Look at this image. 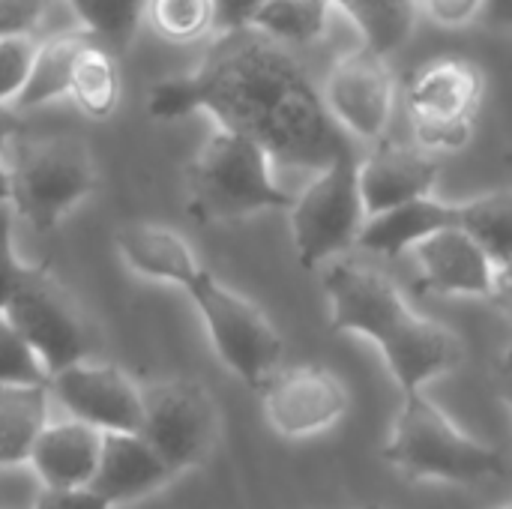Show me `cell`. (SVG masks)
Masks as SVG:
<instances>
[{"mask_svg":"<svg viewBox=\"0 0 512 509\" xmlns=\"http://www.w3.org/2000/svg\"><path fill=\"white\" fill-rule=\"evenodd\" d=\"M489 0H417L420 18L444 27V30H462L483 21Z\"/></svg>","mask_w":512,"mask_h":509,"instance_id":"obj_32","label":"cell"},{"mask_svg":"<svg viewBox=\"0 0 512 509\" xmlns=\"http://www.w3.org/2000/svg\"><path fill=\"white\" fill-rule=\"evenodd\" d=\"M147 21L168 42H195L216 30V9L213 0H150Z\"/></svg>","mask_w":512,"mask_h":509,"instance_id":"obj_27","label":"cell"},{"mask_svg":"<svg viewBox=\"0 0 512 509\" xmlns=\"http://www.w3.org/2000/svg\"><path fill=\"white\" fill-rule=\"evenodd\" d=\"M48 384H0V468L30 462L48 426Z\"/></svg>","mask_w":512,"mask_h":509,"instance_id":"obj_20","label":"cell"},{"mask_svg":"<svg viewBox=\"0 0 512 509\" xmlns=\"http://www.w3.org/2000/svg\"><path fill=\"white\" fill-rule=\"evenodd\" d=\"M36 36H3L0 39V102H15L36 60Z\"/></svg>","mask_w":512,"mask_h":509,"instance_id":"obj_30","label":"cell"},{"mask_svg":"<svg viewBox=\"0 0 512 509\" xmlns=\"http://www.w3.org/2000/svg\"><path fill=\"white\" fill-rule=\"evenodd\" d=\"M84 45H87V33H81V30L39 39L33 69H30L27 84L21 87L18 99H15V108L30 111V108H42L48 102L69 96L72 69H75L78 51Z\"/></svg>","mask_w":512,"mask_h":509,"instance_id":"obj_21","label":"cell"},{"mask_svg":"<svg viewBox=\"0 0 512 509\" xmlns=\"http://www.w3.org/2000/svg\"><path fill=\"white\" fill-rule=\"evenodd\" d=\"M492 303L512 318V261L498 264V282H495Z\"/></svg>","mask_w":512,"mask_h":509,"instance_id":"obj_37","label":"cell"},{"mask_svg":"<svg viewBox=\"0 0 512 509\" xmlns=\"http://www.w3.org/2000/svg\"><path fill=\"white\" fill-rule=\"evenodd\" d=\"M441 159L444 156L429 153L417 141H375V147L357 162L360 192L369 219L423 195H432L441 177Z\"/></svg>","mask_w":512,"mask_h":509,"instance_id":"obj_14","label":"cell"},{"mask_svg":"<svg viewBox=\"0 0 512 509\" xmlns=\"http://www.w3.org/2000/svg\"><path fill=\"white\" fill-rule=\"evenodd\" d=\"M141 435L180 477L210 462L222 438V417L210 390L195 378H165L141 387Z\"/></svg>","mask_w":512,"mask_h":509,"instance_id":"obj_8","label":"cell"},{"mask_svg":"<svg viewBox=\"0 0 512 509\" xmlns=\"http://www.w3.org/2000/svg\"><path fill=\"white\" fill-rule=\"evenodd\" d=\"M195 111L210 114L222 129L255 138L276 168L318 174L354 150L294 51L255 27L216 33L192 72L150 87L147 114L153 120Z\"/></svg>","mask_w":512,"mask_h":509,"instance_id":"obj_1","label":"cell"},{"mask_svg":"<svg viewBox=\"0 0 512 509\" xmlns=\"http://www.w3.org/2000/svg\"><path fill=\"white\" fill-rule=\"evenodd\" d=\"M330 117L360 141H381L396 108V81L387 57L369 45L342 54L321 84Z\"/></svg>","mask_w":512,"mask_h":509,"instance_id":"obj_10","label":"cell"},{"mask_svg":"<svg viewBox=\"0 0 512 509\" xmlns=\"http://www.w3.org/2000/svg\"><path fill=\"white\" fill-rule=\"evenodd\" d=\"M3 312L30 342L48 378L93 357V330L87 318L45 267H33Z\"/></svg>","mask_w":512,"mask_h":509,"instance_id":"obj_9","label":"cell"},{"mask_svg":"<svg viewBox=\"0 0 512 509\" xmlns=\"http://www.w3.org/2000/svg\"><path fill=\"white\" fill-rule=\"evenodd\" d=\"M333 6L357 27L363 45L384 57L405 48L420 21L417 0H333Z\"/></svg>","mask_w":512,"mask_h":509,"instance_id":"obj_22","label":"cell"},{"mask_svg":"<svg viewBox=\"0 0 512 509\" xmlns=\"http://www.w3.org/2000/svg\"><path fill=\"white\" fill-rule=\"evenodd\" d=\"M186 294L204 321L219 363L258 393L282 369L285 357V342L273 321L249 297L222 285L210 270H201Z\"/></svg>","mask_w":512,"mask_h":509,"instance_id":"obj_6","label":"cell"},{"mask_svg":"<svg viewBox=\"0 0 512 509\" xmlns=\"http://www.w3.org/2000/svg\"><path fill=\"white\" fill-rule=\"evenodd\" d=\"M498 384H501V402L507 405V411L512 414V342L507 345L501 366H498Z\"/></svg>","mask_w":512,"mask_h":509,"instance_id":"obj_39","label":"cell"},{"mask_svg":"<svg viewBox=\"0 0 512 509\" xmlns=\"http://www.w3.org/2000/svg\"><path fill=\"white\" fill-rule=\"evenodd\" d=\"M48 393L69 411L102 432H141L144 393L117 366L81 360L48 378Z\"/></svg>","mask_w":512,"mask_h":509,"instance_id":"obj_12","label":"cell"},{"mask_svg":"<svg viewBox=\"0 0 512 509\" xmlns=\"http://www.w3.org/2000/svg\"><path fill=\"white\" fill-rule=\"evenodd\" d=\"M360 509H384V507H378V504H366V507H360Z\"/></svg>","mask_w":512,"mask_h":509,"instance_id":"obj_41","label":"cell"},{"mask_svg":"<svg viewBox=\"0 0 512 509\" xmlns=\"http://www.w3.org/2000/svg\"><path fill=\"white\" fill-rule=\"evenodd\" d=\"M174 477L177 474L171 465L147 444L141 432H105L90 492L117 509L156 495Z\"/></svg>","mask_w":512,"mask_h":509,"instance_id":"obj_15","label":"cell"},{"mask_svg":"<svg viewBox=\"0 0 512 509\" xmlns=\"http://www.w3.org/2000/svg\"><path fill=\"white\" fill-rule=\"evenodd\" d=\"M321 285L333 330L372 342L402 396L426 390L465 363L459 336L420 315L384 270L342 255L321 267Z\"/></svg>","mask_w":512,"mask_h":509,"instance_id":"obj_2","label":"cell"},{"mask_svg":"<svg viewBox=\"0 0 512 509\" xmlns=\"http://www.w3.org/2000/svg\"><path fill=\"white\" fill-rule=\"evenodd\" d=\"M465 222V201H447L441 195H423L387 213H378L366 222L360 234V246L372 255L399 258L411 252L420 240L441 228H462Z\"/></svg>","mask_w":512,"mask_h":509,"instance_id":"obj_18","label":"cell"},{"mask_svg":"<svg viewBox=\"0 0 512 509\" xmlns=\"http://www.w3.org/2000/svg\"><path fill=\"white\" fill-rule=\"evenodd\" d=\"M357 153H345L324 171L312 174L309 186L291 204V237L297 261L306 270H321L324 264L348 255L360 246V234L369 222Z\"/></svg>","mask_w":512,"mask_h":509,"instance_id":"obj_7","label":"cell"},{"mask_svg":"<svg viewBox=\"0 0 512 509\" xmlns=\"http://www.w3.org/2000/svg\"><path fill=\"white\" fill-rule=\"evenodd\" d=\"M69 99L87 114V117H108L117 102H120V78H117V63L114 54L87 39V45L78 51L75 69H72V84H69Z\"/></svg>","mask_w":512,"mask_h":509,"instance_id":"obj_24","label":"cell"},{"mask_svg":"<svg viewBox=\"0 0 512 509\" xmlns=\"http://www.w3.org/2000/svg\"><path fill=\"white\" fill-rule=\"evenodd\" d=\"M486 90L483 72L459 57L426 63L408 84L405 102L411 117H474Z\"/></svg>","mask_w":512,"mask_h":509,"instance_id":"obj_19","label":"cell"},{"mask_svg":"<svg viewBox=\"0 0 512 509\" xmlns=\"http://www.w3.org/2000/svg\"><path fill=\"white\" fill-rule=\"evenodd\" d=\"M12 171V210L36 234H51L93 195L99 177L78 135H45L18 141Z\"/></svg>","mask_w":512,"mask_h":509,"instance_id":"obj_5","label":"cell"},{"mask_svg":"<svg viewBox=\"0 0 512 509\" xmlns=\"http://www.w3.org/2000/svg\"><path fill=\"white\" fill-rule=\"evenodd\" d=\"M291 195L276 180L273 156L249 135L216 129L186 168V213L198 225H222L267 210H291Z\"/></svg>","mask_w":512,"mask_h":509,"instance_id":"obj_3","label":"cell"},{"mask_svg":"<svg viewBox=\"0 0 512 509\" xmlns=\"http://www.w3.org/2000/svg\"><path fill=\"white\" fill-rule=\"evenodd\" d=\"M114 243H117L123 264L135 276L150 279V282L177 285L186 291L204 270L201 261L195 258L192 246L174 228H165L156 222L123 225L114 234Z\"/></svg>","mask_w":512,"mask_h":509,"instance_id":"obj_17","label":"cell"},{"mask_svg":"<svg viewBox=\"0 0 512 509\" xmlns=\"http://www.w3.org/2000/svg\"><path fill=\"white\" fill-rule=\"evenodd\" d=\"M0 384H48L42 360L6 312H0Z\"/></svg>","mask_w":512,"mask_h":509,"instance_id":"obj_28","label":"cell"},{"mask_svg":"<svg viewBox=\"0 0 512 509\" xmlns=\"http://www.w3.org/2000/svg\"><path fill=\"white\" fill-rule=\"evenodd\" d=\"M384 462L411 483L447 486H489L507 474V459L498 447L483 444L462 432L426 390L402 396Z\"/></svg>","mask_w":512,"mask_h":509,"instance_id":"obj_4","label":"cell"},{"mask_svg":"<svg viewBox=\"0 0 512 509\" xmlns=\"http://www.w3.org/2000/svg\"><path fill=\"white\" fill-rule=\"evenodd\" d=\"M267 0H213L216 9V33H228V30H243L252 27L258 9Z\"/></svg>","mask_w":512,"mask_h":509,"instance_id":"obj_34","label":"cell"},{"mask_svg":"<svg viewBox=\"0 0 512 509\" xmlns=\"http://www.w3.org/2000/svg\"><path fill=\"white\" fill-rule=\"evenodd\" d=\"M258 396L267 426L288 441L330 432L348 414L351 402L345 384L321 366L279 369Z\"/></svg>","mask_w":512,"mask_h":509,"instance_id":"obj_11","label":"cell"},{"mask_svg":"<svg viewBox=\"0 0 512 509\" xmlns=\"http://www.w3.org/2000/svg\"><path fill=\"white\" fill-rule=\"evenodd\" d=\"M102 435V429L75 417L63 423H48L36 438L27 465L33 468L42 489H90L99 468Z\"/></svg>","mask_w":512,"mask_h":509,"instance_id":"obj_16","label":"cell"},{"mask_svg":"<svg viewBox=\"0 0 512 509\" xmlns=\"http://www.w3.org/2000/svg\"><path fill=\"white\" fill-rule=\"evenodd\" d=\"M411 123L414 141L438 156L465 150L474 138V117H411Z\"/></svg>","mask_w":512,"mask_h":509,"instance_id":"obj_29","label":"cell"},{"mask_svg":"<svg viewBox=\"0 0 512 509\" xmlns=\"http://www.w3.org/2000/svg\"><path fill=\"white\" fill-rule=\"evenodd\" d=\"M507 162H510V165H512V153H510V156H507Z\"/></svg>","mask_w":512,"mask_h":509,"instance_id":"obj_43","label":"cell"},{"mask_svg":"<svg viewBox=\"0 0 512 509\" xmlns=\"http://www.w3.org/2000/svg\"><path fill=\"white\" fill-rule=\"evenodd\" d=\"M33 273L30 264H24L15 252V210L12 204L0 207V312L9 306L15 291L27 282Z\"/></svg>","mask_w":512,"mask_h":509,"instance_id":"obj_31","label":"cell"},{"mask_svg":"<svg viewBox=\"0 0 512 509\" xmlns=\"http://www.w3.org/2000/svg\"><path fill=\"white\" fill-rule=\"evenodd\" d=\"M33 509H111L99 495H93L90 489H75V492H63V489H42Z\"/></svg>","mask_w":512,"mask_h":509,"instance_id":"obj_35","label":"cell"},{"mask_svg":"<svg viewBox=\"0 0 512 509\" xmlns=\"http://www.w3.org/2000/svg\"><path fill=\"white\" fill-rule=\"evenodd\" d=\"M18 138H21V117L6 102H0V150Z\"/></svg>","mask_w":512,"mask_h":509,"instance_id":"obj_38","label":"cell"},{"mask_svg":"<svg viewBox=\"0 0 512 509\" xmlns=\"http://www.w3.org/2000/svg\"><path fill=\"white\" fill-rule=\"evenodd\" d=\"M3 204H12V171L0 159V207Z\"/></svg>","mask_w":512,"mask_h":509,"instance_id":"obj_40","label":"cell"},{"mask_svg":"<svg viewBox=\"0 0 512 509\" xmlns=\"http://www.w3.org/2000/svg\"><path fill=\"white\" fill-rule=\"evenodd\" d=\"M333 9V0H267L252 27L288 48L315 45L327 36Z\"/></svg>","mask_w":512,"mask_h":509,"instance_id":"obj_23","label":"cell"},{"mask_svg":"<svg viewBox=\"0 0 512 509\" xmlns=\"http://www.w3.org/2000/svg\"><path fill=\"white\" fill-rule=\"evenodd\" d=\"M462 228L471 231L498 264L512 261V189L465 198Z\"/></svg>","mask_w":512,"mask_h":509,"instance_id":"obj_26","label":"cell"},{"mask_svg":"<svg viewBox=\"0 0 512 509\" xmlns=\"http://www.w3.org/2000/svg\"><path fill=\"white\" fill-rule=\"evenodd\" d=\"M498 509H512V501H510V504H504V507H498Z\"/></svg>","mask_w":512,"mask_h":509,"instance_id":"obj_42","label":"cell"},{"mask_svg":"<svg viewBox=\"0 0 512 509\" xmlns=\"http://www.w3.org/2000/svg\"><path fill=\"white\" fill-rule=\"evenodd\" d=\"M480 24L498 33H512V0H489Z\"/></svg>","mask_w":512,"mask_h":509,"instance_id":"obj_36","label":"cell"},{"mask_svg":"<svg viewBox=\"0 0 512 509\" xmlns=\"http://www.w3.org/2000/svg\"><path fill=\"white\" fill-rule=\"evenodd\" d=\"M48 0H0V39L33 36L42 27Z\"/></svg>","mask_w":512,"mask_h":509,"instance_id":"obj_33","label":"cell"},{"mask_svg":"<svg viewBox=\"0 0 512 509\" xmlns=\"http://www.w3.org/2000/svg\"><path fill=\"white\" fill-rule=\"evenodd\" d=\"M150 0H69L81 30L111 54H126L147 18Z\"/></svg>","mask_w":512,"mask_h":509,"instance_id":"obj_25","label":"cell"},{"mask_svg":"<svg viewBox=\"0 0 512 509\" xmlns=\"http://www.w3.org/2000/svg\"><path fill=\"white\" fill-rule=\"evenodd\" d=\"M420 270V288L438 297H480L492 300L498 282V261L465 228H441L411 249Z\"/></svg>","mask_w":512,"mask_h":509,"instance_id":"obj_13","label":"cell"}]
</instances>
